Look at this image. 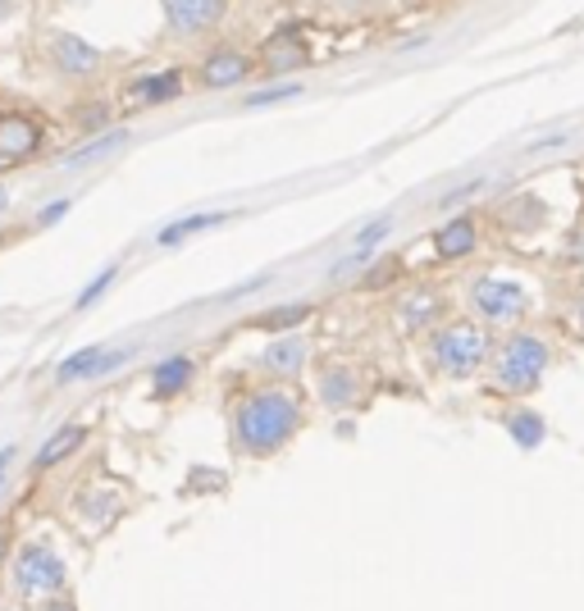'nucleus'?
<instances>
[{"label": "nucleus", "instance_id": "nucleus-30", "mask_svg": "<svg viewBox=\"0 0 584 611\" xmlns=\"http://www.w3.org/2000/svg\"><path fill=\"white\" fill-rule=\"evenodd\" d=\"M65 210H69V201H56L51 210H41V224H56V219H60Z\"/></svg>", "mask_w": 584, "mask_h": 611}, {"label": "nucleus", "instance_id": "nucleus-14", "mask_svg": "<svg viewBox=\"0 0 584 611\" xmlns=\"http://www.w3.org/2000/svg\"><path fill=\"white\" fill-rule=\"evenodd\" d=\"M82 438H87V425H60L51 438H46V443L37 447L32 470H37V475H46V470H56L65 456H74V452L82 447Z\"/></svg>", "mask_w": 584, "mask_h": 611}, {"label": "nucleus", "instance_id": "nucleus-1", "mask_svg": "<svg viewBox=\"0 0 584 611\" xmlns=\"http://www.w3.org/2000/svg\"><path fill=\"white\" fill-rule=\"evenodd\" d=\"M302 430V402L292 388H256L233 406V438L247 456H274Z\"/></svg>", "mask_w": 584, "mask_h": 611}, {"label": "nucleus", "instance_id": "nucleus-22", "mask_svg": "<svg viewBox=\"0 0 584 611\" xmlns=\"http://www.w3.org/2000/svg\"><path fill=\"white\" fill-rule=\"evenodd\" d=\"M101 352H106V347H82V352H74V356L60 365V374H56V380H60V384L91 380V369H96V361H101Z\"/></svg>", "mask_w": 584, "mask_h": 611}, {"label": "nucleus", "instance_id": "nucleus-21", "mask_svg": "<svg viewBox=\"0 0 584 611\" xmlns=\"http://www.w3.org/2000/svg\"><path fill=\"white\" fill-rule=\"evenodd\" d=\"M74 506H78V511H87V515H96V525H106V521H115L119 497H115L106 484H96V489H82Z\"/></svg>", "mask_w": 584, "mask_h": 611}, {"label": "nucleus", "instance_id": "nucleus-16", "mask_svg": "<svg viewBox=\"0 0 584 611\" xmlns=\"http://www.w3.org/2000/svg\"><path fill=\"white\" fill-rule=\"evenodd\" d=\"M124 142H128V132H124V128H101V132H91V142H87V147L60 156V165H65V169H82V165H91V160L115 156Z\"/></svg>", "mask_w": 584, "mask_h": 611}, {"label": "nucleus", "instance_id": "nucleus-4", "mask_svg": "<svg viewBox=\"0 0 584 611\" xmlns=\"http://www.w3.org/2000/svg\"><path fill=\"white\" fill-rule=\"evenodd\" d=\"M14 589L23 598H60L69 589V566L51 543H23L14 556Z\"/></svg>", "mask_w": 584, "mask_h": 611}, {"label": "nucleus", "instance_id": "nucleus-15", "mask_svg": "<svg viewBox=\"0 0 584 611\" xmlns=\"http://www.w3.org/2000/svg\"><path fill=\"white\" fill-rule=\"evenodd\" d=\"M192 374H197V361H192V356H169V361H160V365L152 369V397H156V402L178 397V393L192 384Z\"/></svg>", "mask_w": 584, "mask_h": 611}, {"label": "nucleus", "instance_id": "nucleus-10", "mask_svg": "<svg viewBox=\"0 0 584 611\" xmlns=\"http://www.w3.org/2000/svg\"><path fill=\"white\" fill-rule=\"evenodd\" d=\"M202 87H220V91H228V87H242L252 73H256V60L252 56H242V51H233V46H220V51H211L206 60H202Z\"/></svg>", "mask_w": 584, "mask_h": 611}, {"label": "nucleus", "instance_id": "nucleus-20", "mask_svg": "<svg viewBox=\"0 0 584 611\" xmlns=\"http://www.w3.org/2000/svg\"><path fill=\"white\" fill-rule=\"evenodd\" d=\"M228 215L224 210H206V215H187V219H178V224H169V228H160V247H178V243H187V238H197V233H206V228H220Z\"/></svg>", "mask_w": 584, "mask_h": 611}, {"label": "nucleus", "instance_id": "nucleus-26", "mask_svg": "<svg viewBox=\"0 0 584 611\" xmlns=\"http://www.w3.org/2000/svg\"><path fill=\"white\" fill-rule=\"evenodd\" d=\"M115 274H119V269H115V265H110V269H101V274H96V278H91V284H87V288H82V297H78V302H74V306H78V311H82V306H91V302H96V297H101V293H106V288H110V284H115Z\"/></svg>", "mask_w": 584, "mask_h": 611}, {"label": "nucleus", "instance_id": "nucleus-3", "mask_svg": "<svg viewBox=\"0 0 584 611\" xmlns=\"http://www.w3.org/2000/svg\"><path fill=\"white\" fill-rule=\"evenodd\" d=\"M553 352L539 334H512L498 356H494V380L507 388V393H529L534 384L544 380V369H548Z\"/></svg>", "mask_w": 584, "mask_h": 611}, {"label": "nucleus", "instance_id": "nucleus-19", "mask_svg": "<svg viewBox=\"0 0 584 611\" xmlns=\"http://www.w3.org/2000/svg\"><path fill=\"white\" fill-rule=\"evenodd\" d=\"M311 319V306L306 302H288V306H274V311H261L247 328H261V334H292Z\"/></svg>", "mask_w": 584, "mask_h": 611}, {"label": "nucleus", "instance_id": "nucleus-24", "mask_svg": "<svg viewBox=\"0 0 584 611\" xmlns=\"http://www.w3.org/2000/svg\"><path fill=\"white\" fill-rule=\"evenodd\" d=\"M69 119H74L78 132H101V128H110V106L106 101H82L78 115L69 110Z\"/></svg>", "mask_w": 584, "mask_h": 611}, {"label": "nucleus", "instance_id": "nucleus-8", "mask_svg": "<svg viewBox=\"0 0 584 611\" xmlns=\"http://www.w3.org/2000/svg\"><path fill=\"white\" fill-rule=\"evenodd\" d=\"M160 14L174 37H206L228 19V0H160Z\"/></svg>", "mask_w": 584, "mask_h": 611}, {"label": "nucleus", "instance_id": "nucleus-13", "mask_svg": "<svg viewBox=\"0 0 584 611\" xmlns=\"http://www.w3.org/2000/svg\"><path fill=\"white\" fill-rule=\"evenodd\" d=\"M475 243H479L475 219H470V215H457V219H448L444 228L434 233V256H438V260H461V256L475 252Z\"/></svg>", "mask_w": 584, "mask_h": 611}, {"label": "nucleus", "instance_id": "nucleus-27", "mask_svg": "<svg viewBox=\"0 0 584 611\" xmlns=\"http://www.w3.org/2000/svg\"><path fill=\"white\" fill-rule=\"evenodd\" d=\"M388 228H393L388 219H374L370 228H361V233H357V247H361V252H370V247H374L379 238H388Z\"/></svg>", "mask_w": 584, "mask_h": 611}, {"label": "nucleus", "instance_id": "nucleus-31", "mask_svg": "<svg viewBox=\"0 0 584 611\" xmlns=\"http://www.w3.org/2000/svg\"><path fill=\"white\" fill-rule=\"evenodd\" d=\"M6 552H10V534L0 530V561H6Z\"/></svg>", "mask_w": 584, "mask_h": 611}, {"label": "nucleus", "instance_id": "nucleus-18", "mask_svg": "<svg viewBox=\"0 0 584 611\" xmlns=\"http://www.w3.org/2000/svg\"><path fill=\"white\" fill-rule=\"evenodd\" d=\"M438 311H444V297H438L434 288H420V293H411V297L402 302L398 324L407 328V334H416V328H429V324L438 319Z\"/></svg>", "mask_w": 584, "mask_h": 611}, {"label": "nucleus", "instance_id": "nucleus-2", "mask_svg": "<svg viewBox=\"0 0 584 611\" xmlns=\"http://www.w3.org/2000/svg\"><path fill=\"white\" fill-rule=\"evenodd\" d=\"M429 356L444 374L466 380V374H475L484 361H489V334H484L475 319H452L429 338Z\"/></svg>", "mask_w": 584, "mask_h": 611}, {"label": "nucleus", "instance_id": "nucleus-17", "mask_svg": "<svg viewBox=\"0 0 584 611\" xmlns=\"http://www.w3.org/2000/svg\"><path fill=\"white\" fill-rule=\"evenodd\" d=\"M320 397L324 406H352L361 397V384H357V374L348 365H324L320 374Z\"/></svg>", "mask_w": 584, "mask_h": 611}, {"label": "nucleus", "instance_id": "nucleus-12", "mask_svg": "<svg viewBox=\"0 0 584 611\" xmlns=\"http://www.w3.org/2000/svg\"><path fill=\"white\" fill-rule=\"evenodd\" d=\"M302 365H306V338L302 334H279L261 352V369H270L274 380H292V374H302Z\"/></svg>", "mask_w": 584, "mask_h": 611}, {"label": "nucleus", "instance_id": "nucleus-28", "mask_svg": "<svg viewBox=\"0 0 584 611\" xmlns=\"http://www.w3.org/2000/svg\"><path fill=\"white\" fill-rule=\"evenodd\" d=\"M37 611H78V607H74V602H69V598L60 593V598H46V602H41Z\"/></svg>", "mask_w": 584, "mask_h": 611}, {"label": "nucleus", "instance_id": "nucleus-9", "mask_svg": "<svg viewBox=\"0 0 584 611\" xmlns=\"http://www.w3.org/2000/svg\"><path fill=\"white\" fill-rule=\"evenodd\" d=\"M41 124L23 110H0V165H23L41 151Z\"/></svg>", "mask_w": 584, "mask_h": 611}, {"label": "nucleus", "instance_id": "nucleus-25", "mask_svg": "<svg viewBox=\"0 0 584 611\" xmlns=\"http://www.w3.org/2000/svg\"><path fill=\"white\" fill-rule=\"evenodd\" d=\"M298 82H283V87H270V91H252V97H247V110H261V106H274V101H292V97H298Z\"/></svg>", "mask_w": 584, "mask_h": 611}, {"label": "nucleus", "instance_id": "nucleus-32", "mask_svg": "<svg viewBox=\"0 0 584 611\" xmlns=\"http://www.w3.org/2000/svg\"><path fill=\"white\" fill-rule=\"evenodd\" d=\"M10 206V193H6V187H0V210H6Z\"/></svg>", "mask_w": 584, "mask_h": 611}, {"label": "nucleus", "instance_id": "nucleus-33", "mask_svg": "<svg viewBox=\"0 0 584 611\" xmlns=\"http://www.w3.org/2000/svg\"><path fill=\"white\" fill-rule=\"evenodd\" d=\"M580 319H584V311H580Z\"/></svg>", "mask_w": 584, "mask_h": 611}, {"label": "nucleus", "instance_id": "nucleus-23", "mask_svg": "<svg viewBox=\"0 0 584 611\" xmlns=\"http://www.w3.org/2000/svg\"><path fill=\"white\" fill-rule=\"evenodd\" d=\"M507 430H512V438H516L520 447H539V443H544V420L529 415V411H516V415L507 420Z\"/></svg>", "mask_w": 584, "mask_h": 611}, {"label": "nucleus", "instance_id": "nucleus-5", "mask_svg": "<svg viewBox=\"0 0 584 611\" xmlns=\"http://www.w3.org/2000/svg\"><path fill=\"white\" fill-rule=\"evenodd\" d=\"M470 306H475L479 319H489V324H516L529 311V293H525V284H516V278L479 274L470 284Z\"/></svg>", "mask_w": 584, "mask_h": 611}, {"label": "nucleus", "instance_id": "nucleus-6", "mask_svg": "<svg viewBox=\"0 0 584 611\" xmlns=\"http://www.w3.org/2000/svg\"><path fill=\"white\" fill-rule=\"evenodd\" d=\"M46 60H51V69L60 78H74V82L96 78L106 65V56L96 51L91 41H82L78 32H51V41H46Z\"/></svg>", "mask_w": 584, "mask_h": 611}, {"label": "nucleus", "instance_id": "nucleus-11", "mask_svg": "<svg viewBox=\"0 0 584 611\" xmlns=\"http://www.w3.org/2000/svg\"><path fill=\"white\" fill-rule=\"evenodd\" d=\"M187 91V78L183 69H160V73H146L137 82H128V106H165V101H178Z\"/></svg>", "mask_w": 584, "mask_h": 611}, {"label": "nucleus", "instance_id": "nucleus-7", "mask_svg": "<svg viewBox=\"0 0 584 611\" xmlns=\"http://www.w3.org/2000/svg\"><path fill=\"white\" fill-rule=\"evenodd\" d=\"M311 65V46L302 37V28H279L261 41V51H256V69L261 78H283V73H298Z\"/></svg>", "mask_w": 584, "mask_h": 611}, {"label": "nucleus", "instance_id": "nucleus-29", "mask_svg": "<svg viewBox=\"0 0 584 611\" xmlns=\"http://www.w3.org/2000/svg\"><path fill=\"white\" fill-rule=\"evenodd\" d=\"M10 461H14V447H0V493H6V475H10Z\"/></svg>", "mask_w": 584, "mask_h": 611}]
</instances>
